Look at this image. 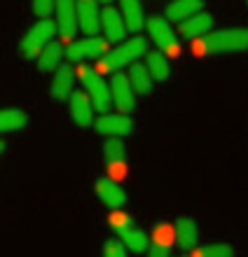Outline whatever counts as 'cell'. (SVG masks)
I'll list each match as a JSON object with an SVG mask.
<instances>
[{"instance_id":"cell-1","label":"cell","mask_w":248,"mask_h":257,"mask_svg":"<svg viewBox=\"0 0 248 257\" xmlns=\"http://www.w3.org/2000/svg\"><path fill=\"white\" fill-rule=\"evenodd\" d=\"M248 49V28H227V31H213L211 35L195 42L197 54H232V52H246Z\"/></svg>"},{"instance_id":"cell-2","label":"cell","mask_w":248,"mask_h":257,"mask_svg":"<svg viewBox=\"0 0 248 257\" xmlns=\"http://www.w3.org/2000/svg\"><path fill=\"white\" fill-rule=\"evenodd\" d=\"M145 49H148L145 38H143V35H134L131 40L122 42L120 47H115L113 52H108L99 61L96 70H99V73H120L122 68L134 66V63L145 54Z\"/></svg>"},{"instance_id":"cell-3","label":"cell","mask_w":248,"mask_h":257,"mask_svg":"<svg viewBox=\"0 0 248 257\" xmlns=\"http://www.w3.org/2000/svg\"><path fill=\"white\" fill-rule=\"evenodd\" d=\"M56 31H59V28H56L54 21L38 19L33 26H31V31L24 35V40L19 42L21 56H24V59H38V56L52 45V38Z\"/></svg>"},{"instance_id":"cell-4","label":"cell","mask_w":248,"mask_h":257,"mask_svg":"<svg viewBox=\"0 0 248 257\" xmlns=\"http://www.w3.org/2000/svg\"><path fill=\"white\" fill-rule=\"evenodd\" d=\"M77 75H80L82 87H85V91L89 94L92 103H94V108L106 115L108 110H110V105H113L110 84H106L99 70H94V68H89V66H82L80 70H77Z\"/></svg>"},{"instance_id":"cell-5","label":"cell","mask_w":248,"mask_h":257,"mask_svg":"<svg viewBox=\"0 0 248 257\" xmlns=\"http://www.w3.org/2000/svg\"><path fill=\"white\" fill-rule=\"evenodd\" d=\"M148 33L152 38V42L157 45L161 54L169 56H178L181 54V45H178V38H176L174 28L169 26V19L164 17H150L148 19Z\"/></svg>"},{"instance_id":"cell-6","label":"cell","mask_w":248,"mask_h":257,"mask_svg":"<svg viewBox=\"0 0 248 257\" xmlns=\"http://www.w3.org/2000/svg\"><path fill=\"white\" fill-rule=\"evenodd\" d=\"M108 52H110V47H108L106 38L94 35V38H85V40L70 42L66 49V56L70 61H82V59H99L101 61Z\"/></svg>"},{"instance_id":"cell-7","label":"cell","mask_w":248,"mask_h":257,"mask_svg":"<svg viewBox=\"0 0 248 257\" xmlns=\"http://www.w3.org/2000/svg\"><path fill=\"white\" fill-rule=\"evenodd\" d=\"M110 94H113V103L120 112H131L136 105V89L131 84V77L124 73H115L113 82H110Z\"/></svg>"},{"instance_id":"cell-8","label":"cell","mask_w":248,"mask_h":257,"mask_svg":"<svg viewBox=\"0 0 248 257\" xmlns=\"http://www.w3.org/2000/svg\"><path fill=\"white\" fill-rule=\"evenodd\" d=\"M56 28L63 40H73L80 28L77 21V0H56Z\"/></svg>"},{"instance_id":"cell-9","label":"cell","mask_w":248,"mask_h":257,"mask_svg":"<svg viewBox=\"0 0 248 257\" xmlns=\"http://www.w3.org/2000/svg\"><path fill=\"white\" fill-rule=\"evenodd\" d=\"M94 110L96 108H94V103H92L87 91H73V96L68 98V115H70V119L82 128L96 124L94 122Z\"/></svg>"},{"instance_id":"cell-10","label":"cell","mask_w":248,"mask_h":257,"mask_svg":"<svg viewBox=\"0 0 248 257\" xmlns=\"http://www.w3.org/2000/svg\"><path fill=\"white\" fill-rule=\"evenodd\" d=\"M96 131L108 138H122V136H129L131 134V119H129L124 112H106L96 119Z\"/></svg>"},{"instance_id":"cell-11","label":"cell","mask_w":248,"mask_h":257,"mask_svg":"<svg viewBox=\"0 0 248 257\" xmlns=\"http://www.w3.org/2000/svg\"><path fill=\"white\" fill-rule=\"evenodd\" d=\"M101 31L106 33L108 42H122L127 38L129 28H127V21H124L120 10H115V7L101 10Z\"/></svg>"},{"instance_id":"cell-12","label":"cell","mask_w":248,"mask_h":257,"mask_svg":"<svg viewBox=\"0 0 248 257\" xmlns=\"http://www.w3.org/2000/svg\"><path fill=\"white\" fill-rule=\"evenodd\" d=\"M77 21L82 33H87V38H94L101 31L99 0H77Z\"/></svg>"},{"instance_id":"cell-13","label":"cell","mask_w":248,"mask_h":257,"mask_svg":"<svg viewBox=\"0 0 248 257\" xmlns=\"http://www.w3.org/2000/svg\"><path fill=\"white\" fill-rule=\"evenodd\" d=\"M96 196L110 210H120L127 203V192H124V187L120 183H115L113 178H101L96 183Z\"/></svg>"},{"instance_id":"cell-14","label":"cell","mask_w":248,"mask_h":257,"mask_svg":"<svg viewBox=\"0 0 248 257\" xmlns=\"http://www.w3.org/2000/svg\"><path fill=\"white\" fill-rule=\"evenodd\" d=\"M178 31H181L183 38L201 40V38L211 35V31H213V17L206 12H199V14H195V17H190V19L183 21Z\"/></svg>"},{"instance_id":"cell-15","label":"cell","mask_w":248,"mask_h":257,"mask_svg":"<svg viewBox=\"0 0 248 257\" xmlns=\"http://www.w3.org/2000/svg\"><path fill=\"white\" fill-rule=\"evenodd\" d=\"M174 236L183 250H192L199 241V227L192 217H178L174 227Z\"/></svg>"},{"instance_id":"cell-16","label":"cell","mask_w":248,"mask_h":257,"mask_svg":"<svg viewBox=\"0 0 248 257\" xmlns=\"http://www.w3.org/2000/svg\"><path fill=\"white\" fill-rule=\"evenodd\" d=\"M73 82H75V70L63 63L52 77V98H56V101L70 98L73 96Z\"/></svg>"},{"instance_id":"cell-17","label":"cell","mask_w":248,"mask_h":257,"mask_svg":"<svg viewBox=\"0 0 248 257\" xmlns=\"http://www.w3.org/2000/svg\"><path fill=\"white\" fill-rule=\"evenodd\" d=\"M120 12L127 21V28L131 33L143 31V26H148V19L143 14V5L141 0H120Z\"/></svg>"},{"instance_id":"cell-18","label":"cell","mask_w":248,"mask_h":257,"mask_svg":"<svg viewBox=\"0 0 248 257\" xmlns=\"http://www.w3.org/2000/svg\"><path fill=\"white\" fill-rule=\"evenodd\" d=\"M117 236H120V241L124 243L127 250H131V252H148L150 236L141 229V227H136L134 222L127 224L122 231H117Z\"/></svg>"},{"instance_id":"cell-19","label":"cell","mask_w":248,"mask_h":257,"mask_svg":"<svg viewBox=\"0 0 248 257\" xmlns=\"http://www.w3.org/2000/svg\"><path fill=\"white\" fill-rule=\"evenodd\" d=\"M204 10V0H174L167 7V19L169 21H185L190 17H195Z\"/></svg>"},{"instance_id":"cell-20","label":"cell","mask_w":248,"mask_h":257,"mask_svg":"<svg viewBox=\"0 0 248 257\" xmlns=\"http://www.w3.org/2000/svg\"><path fill=\"white\" fill-rule=\"evenodd\" d=\"M124 159H127V148L120 138H108L106 145H103V162L110 171L122 169L124 166Z\"/></svg>"},{"instance_id":"cell-21","label":"cell","mask_w":248,"mask_h":257,"mask_svg":"<svg viewBox=\"0 0 248 257\" xmlns=\"http://www.w3.org/2000/svg\"><path fill=\"white\" fill-rule=\"evenodd\" d=\"M63 54H66V49L61 47L59 42H52V45L38 56V70H40V73H56V70L63 66V63H61Z\"/></svg>"},{"instance_id":"cell-22","label":"cell","mask_w":248,"mask_h":257,"mask_svg":"<svg viewBox=\"0 0 248 257\" xmlns=\"http://www.w3.org/2000/svg\"><path fill=\"white\" fill-rule=\"evenodd\" d=\"M28 126V115L19 108H5L0 115V131L3 134H12Z\"/></svg>"},{"instance_id":"cell-23","label":"cell","mask_w":248,"mask_h":257,"mask_svg":"<svg viewBox=\"0 0 248 257\" xmlns=\"http://www.w3.org/2000/svg\"><path fill=\"white\" fill-rule=\"evenodd\" d=\"M129 77H131V84H134L136 94H150V89H152V73H150V68L145 66V63H138L136 61L134 66H131V73H129Z\"/></svg>"},{"instance_id":"cell-24","label":"cell","mask_w":248,"mask_h":257,"mask_svg":"<svg viewBox=\"0 0 248 257\" xmlns=\"http://www.w3.org/2000/svg\"><path fill=\"white\" fill-rule=\"evenodd\" d=\"M169 234L171 231L164 224H159L154 229V241L148 248V257H171V236Z\"/></svg>"},{"instance_id":"cell-25","label":"cell","mask_w":248,"mask_h":257,"mask_svg":"<svg viewBox=\"0 0 248 257\" xmlns=\"http://www.w3.org/2000/svg\"><path fill=\"white\" fill-rule=\"evenodd\" d=\"M145 66L150 68V73H152L154 80H169V75H171V66H169V59L167 54H161V52H148L145 54Z\"/></svg>"},{"instance_id":"cell-26","label":"cell","mask_w":248,"mask_h":257,"mask_svg":"<svg viewBox=\"0 0 248 257\" xmlns=\"http://www.w3.org/2000/svg\"><path fill=\"white\" fill-rule=\"evenodd\" d=\"M192 257H234V250L227 243H211V245H204V248L195 250Z\"/></svg>"},{"instance_id":"cell-27","label":"cell","mask_w":248,"mask_h":257,"mask_svg":"<svg viewBox=\"0 0 248 257\" xmlns=\"http://www.w3.org/2000/svg\"><path fill=\"white\" fill-rule=\"evenodd\" d=\"M33 12L38 19H47L52 12H56V0H33Z\"/></svg>"},{"instance_id":"cell-28","label":"cell","mask_w":248,"mask_h":257,"mask_svg":"<svg viewBox=\"0 0 248 257\" xmlns=\"http://www.w3.org/2000/svg\"><path fill=\"white\" fill-rule=\"evenodd\" d=\"M127 252L129 250L124 248L122 241H108V243L103 245V257H129Z\"/></svg>"},{"instance_id":"cell-29","label":"cell","mask_w":248,"mask_h":257,"mask_svg":"<svg viewBox=\"0 0 248 257\" xmlns=\"http://www.w3.org/2000/svg\"><path fill=\"white\" fill-rule=\"evenodd\" d=\"M101 3H113V0H101Z\"/></svg>"}]
</instances>
